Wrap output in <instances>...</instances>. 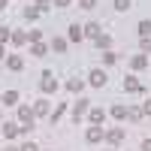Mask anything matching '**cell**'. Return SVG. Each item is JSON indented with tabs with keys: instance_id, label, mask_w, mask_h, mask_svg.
<instances>
[{
	"instance_id": "obj_30",
	"label": "cell",
	"mask_w": 151,
	"mask_h": 151,
	"mask_svg": "<svg viewBox=\"0 0 151 151\" xmlns=\"http://www.w3.org/2000/svg\"><path fill=\"white\" fill-rule=\"evenodd\" d=\"M142 52H151V40H142Z\"/></svg>"
},
{
	"instance_id": "obj_10",
	"label": "cell",
	"mask_w": 151,
	"mask_h": 151,
	"mask_svg": "<svg viewBox=\"0 0 151 151\" xmlns=\"http://www.w3.org/2000/svg\"><path fill=\"white\" fill-rule=\"evenodd\" d=\"M82 36H85V30L79 27V24H70V40H76V42H79Z\"/></svg>"
},
{
	"instance_id": "obj_11",
	"label": "cell",
	"mask_w": 151,
	"mask_h": 151,
	"mask_svg": "<svg viewBox=\"0 0 151 151\" xmlns=\"http://www.w3.org/2000/svg\"><path fill=\"white\" fill-rule=\"evenodd\" d=\"M85 33H88V36H94V40H97V36H100V24H97V21L85 24Z\"/></svg>"
},
{
	"instance_id": "obj_21",
	"label": "cell",
	"mask_w": 151,
	"mask_h": 151,
	"mask_svg": "<svg viewBox=\"0 0 151 151\" xmlns=\"http://www.w3.org/2000/svg\"><path fill=\"white\" fill-rule=\"evenodd\" d=\"M52 48H55V52H67V42L64 40H52Z\"/></svg>"
},
{
	"instance_id": "obj_15",
	"label": "cell",
	"mask_w": 151,
	"mask_h": 151,
	"mask_svg": "<svg viewBox=\"0 0 151 151\" xmlns=\"http://www.w3.org/2000/svg\"><path fill=\"white\" fill-rule=\"evenodd\" d=\"M24 40H27V33H24V30H15V33H12V42H15V45H24Z\"/></svg>"
},
{
	"instance_id": "obj_26",
	"label": "cell",
	"mask_w": 151,
	"mask_h": 151,
	"mask_svg": "<svg viewBox=\"0 0 151 151\" xmlns=\"http://www.w3.org/2000/svg\"><path fill=\"white\" fill-rule=\"evenodd\" d=\"M79 6H82V9H94L97 0H79Z\"/></svg>"
},
{
	"instance_id": "obj_8",
	"label": "cell",
	"mask_w": 151,
	"mask_h": 151,
	"mask_svg": "<svg viewBox=\"0 0 151 151\" xmlns=\"http://www.w3.org/2000/svg\"><path fill=\"white\" fill-rule=\"evenodd\" d=\"M85 109H88V100H79V103H76V109H73V121H79Z\"/></svg>"
},
{
	"instance_id": "obj_20",
	"label": "cell",
	"mask_w": 151,
	"mask_h": 151,
	"mask_svg": "<svg viewBox=\"0 0 151 151\" xmlns=\"http://www.w3.org/2000/svg\"><path fill=\"white\" fill-rule=\"evenodd\" d=\"M45 52H48V48H45V45H42V42H33V55H36V58H42V55H45Z\"/></svg>"
},
{
	"instance_id": "obj_5",
	"label": "cell",
	"mask_w": 151,
	"mask_h": 151,
	"mask_svg": "<svg viewBox=\"0 0 151 151\" xmlns=\"http://www.w3.org/2000/svg\"><path fill=\"white\" fill-rule=\"evenodd\" d=\"M109 142H112V145H121V142H124V130H121V127L109 130Z\"/></svg>"
},
{
	"instance_id": "obj_4",
	"label": "cell",
	"mask_w": 151,
	"mask_h": 151,
	"mask_svg": "<svg viewBox=\"0 0 151 151\" xmlns=\"http://www.w3.org/2000/svg\"><path fill=\"white\" fill-rule=\"evenodd\" d=\"M91 85L103 88V85H106V73H103V70H94V73H91Z\"/></svg>"
},
{
	"instance_id": "obj_12",
	"label": "cell",
	"mask_w": 151,
	"mask_h": 151,
	"mask_svg": "<svg viewBox=\"0 0 151 151\" xmlns=\"http://www.w3.org/2000/svg\"><path fill=\"white\" fill-rule=\"evenodd\" d=\"M103 121H106V112L103 109H94L91 112V124H103Z\"/></svg>"
},
{
	"instance_id": "obj_28",
	"label": "cell",
	"mask_w": 151,
	"mask_h": 151,
	"mask_svg": "<svg viewBox=\"0 0 151 151\" xmlns=\"http://www.w3.org/2000/svg\"><path fill=\"white\" fill-rule=\"evenodd\" d=\"M18 151H40V148H36V145H33V142H27V145H21V148H18Z\"/></svg>"
},
{
	"instance_id": "obj_29",
	"label": "cell",
	"mask_w": 151,
	"mask_h": 151,
	"mask_svg": "<svg viewBox=\"0 0 151 151\" xmlns=\"http://www.w3.org/2000/svg\"><path fill=\"white\" fill-rule=\"evenodd\" d=\"M55 6H60V9H67V6H70V0H55Z\"/></svg>"
},
{
	"instance_id": "obj_18",
	"label": "cell",
	"mask_w": 151,
	"mask_h": 151,
	"mask_svg": "<svg viewBox=\"0 0 151 151\" xmlns=\"http://www.w3.org/2000/svg\"><path fill=\"white\" fill-rule=\"evenodd\" d=\"M109 45H112V40H109L106 33H100V36H97V48H109Z\"/></svg>"
},
{
	"instance_id": "obj_35",
	"label": "cell",
	"mask_w": 151,
	"mask_h": 151,
	"mask_svg": "<svg viewBox=\"0 0 151 151\" xmlns=\"http://www.w3.org/2000/svg\"><path fill=\"white\" fill-rule=\"evenodd\" d=\"M6 151H18V148H6Z\"/></svg>"
},
{
	"instance_id": "obj_17",
	"label": "cell",
	"mask_w": 151,
	"mask_h": 151,
	"mask_svg": "<svg viewBox=\"0 0 151 151\" xmlns=\"http://www.w3.org/2000/svg\"><path fill=\"white\" fill-rule=\"evenodd\" d=\"M33 112H36V115H45V112H48V100H40V103L33 106Z\"/></svg>"
},
{
	"instance_id": "obj_14",
	"label": "cell",
	"mask_w": 151,
	"mask_h": 151,
	"mask_svg": "<svg viewBox=\"0 0 151 151\" xmlns=\"http://www.w3.org/2000/svg\"><path fill=\"white\" fill-rule=\"evenodd\" d=\"M112 115H115L118 121H124V118H127V109H124V106H112Z\"/></svg>"
},
{
	"instance_id": "obj_22",
	"label": "cell",
	"mask_w": 151,
	"mask_h": 151,
	"mask_svg": "<svg viewBox=\"0 0 151 151\" xmlns=\"http://www.w3.org/2000/svg\"><path fill=\"white\" fill-rule=\"evenodd\" d=\"M36 15H40V9H36V6H27V9H24V18H36Z\"/></svg>"
},
{
	"instance_id": "obj_3",
	"label": "cell",
	"mask_w": 151,
	"mask_h": 151,
	"mask_svg": "<svg viewBox=\"0 0 151 151\" xmlns=\"http://www.w3.org/2000/svg\"><path fill=\"white\" fill-rule=\"evenodd\" d=\"M124 91H142L139 79H136V76H127V79H124Z\"/></svg>"
},
{
	"instance_id": "obj_25",
	"label": "cell",
	"mask_w": 151,
	"mask_h": 151,
	"mask_svg": "<svg viewBox=\"0 0 151 151\" xmlns=\"http://www.w3.org/2000/svg\"><path fill=\"white\" fill-rule=\"evenodd\" d=\"M115 6H118L121 12H127V9H130V0H115Z\"/></svg>"
},
{
	"instance_id": "obj_23",
	"label": "cell",
	"mask_w": 151,
	"mask_h": 151,
	"mask_svg": "<svg viewBox=\"0 0 151 151\" xmlns=\"http://www.w3.org/2000/svg\"><path fill=\"white\" fill-rule=\"evenodd\" d=\"M127 118H130V121H139L142 112H139V109H127Z\"/></svg>"
},
{
	"instance_id": "obj_32",
	"label": "cell",
	"mask_w": 151,
	"mask_h": 151,
	"mask_svg": "<svg viewBox=\"0 0 151 151\" xmlns=\"http://www.w3.org/2000/svg\"><path fill=\"white\" fill-rule=\"evenodd\" d=\"M142 151H151V139H145V142H142Z\"/></svg>"
},
{
	"instance_id": "obj_19",
	"label": "cell",
	"mask_w": 151,
	"mask_h": 151,
	"mask_svg": "<svg viewBox=\"0 0 151 151\" xmlns=\"http://www.w3.org/2000/svg\"><path fill=\"white\" fill-rule=\"evenodd\" d=\"M139 33L148 40V36H151V21H139Z\"/></svg>"
},
{
	"instance_id": "obj_9",
	"label": "cell",
	"mask_w": 151,
	"mask_h": 151,
	"mask_svg": "<svg viewBox=\"0 0 151 151\" xmlns=\"http://www.w3.org/2000/svg\"><path fill=\"white\" fill-rule=\"evenodd\" d=\"M6 67H9V70H15V73H18V70H21V67H24V60H21V58H18V55H12V58H9V60H6Z\"/></svg>"
},
{
	"instance_id": "obj_13",
	"label": "cell",
	"mask_w": 151,
	"mask_h": 151,
	"mask_svg": "<svg viewBox=\"0 0 151 151\" xmlns=\"http://www.w3.org/2000/svg\"><path fill=\"white\" fill-rule=\"evenodd\" d=\"M3 103H6V106H15V103H18V94H15V91H6V94H3Z\"/></svg>"
},
{
	"instance_id": "obj_7",
	"label": "cell",
	"mask_w": 151,
	"mask_h": 151,
	"mask_svg": "<svg viewBox=\"0 0 151 151\" xmlns=\"http://www.w3.org/2000/svg\"><path fill=\"white\" fill-rule=\"evenodd\" d=\"M18 130H21V127H15V124H3V136H6V139H15Z\"/></svg>"
},
{
	"instance_id": "obj_33",
	"label": "cell",
	"mask_w": 151,
	"mask_h": 151,
	"mask_svg": "<svg viewBox=\"0 0 151 151\" xmlns=\"http://www.w3.org/2000/svg\"><path fill=\"white\" fill-rule=\"evenodd\" d=\"M0 58H3V42H0Z\"/></svg>"
},
{
	"instance_id": "obj_27",
	"label": "cell",
	"mask_w": 151,
	"mask_h": 151,
	"mask_svg": "<svg viewBox=\"0 0 151 151\" xmlns=\"http://www.w3.org/2000/svg\"><path fill=\"white\" fill-rule=\"evenodd\" d=\"M48 6H52V3H48V0H36V9H40V12H45Z\"/></svg>"
},
{
	"instance_id": "obj_34",
	"label": "cell",
	"mask_w": 151,
	"mask_h": 151,
	"mask_svg": "<svg viewBox=\"0 0 151 151\" xmlns=\"http://www.w3.org/2000/svg\"><path fill=\"white\" fill-rule=\"evenodd\" d=\"M3 6H6V0H0V9H3Z\"/></svg>"
},
{
	"instance_id": "obj_16",
	"label": "cell",
	"mask_w": 151,
	"mask_h": 151,
	"mask_svg": "<svg viewBox=\"0 0 151 151\" xmlns=\"http://www.w3.org/2000/svg\"><path fill=\"white\" fill-rule=\"evenodd\" d=\"M67 88H70V91H76V94H79V91H82V79H76V76H73V79L67 82Z\"/></svg>"
},
{
	"instance_id": "obj_24",
	"label": "cell",
	"mask_w": 151,
	"mask_h": 151,
	"mask_svg": "<svg viewBox=\"0 0 151 151\" xmlns=\"http://www.w3.org/2000/svg\"><path fill=\"white\" fill-rule=\"evenodd\" d=\"M6 40H12V33H9V27H0V42H6Z\"/></svg>"
},
{
	"instance_id": "obj_31",
	"label": "cell",
	"mask_w": 151,
	"mask_h": 151,
	"mask_svg": "<svg viewBox=\"0 0 151 151\" xmlns=\"http://www.w3.org/2000/svg\"><path fill=\"white\" fill-rule=\"evenodd\" d=\"M142 112H145V115H151V100H148V103L142 106Z\"/></svg>"
},
{
	"instance_id": "obj_6",
	"label": "cell",
	"mask_w": 151,
	"mask_h": 151,
	"mask_svg": "<svg viewBox=\"0 0 151 151\" xmlns=\"http://www.w3.org/2000/svg\"><path fill=\"white\" fill-rule=\"evenodd\" d=\"M130 64H133V70H145V67H148V55H136Z\"/></svg>"
},
{
	"instance_id": "obj_2",
	"label": "cell",
	"mask_w": 151,
	"mask_h": 151,
	"mask_svg": "<svg viewBox=\"0 0 151 151\" xmlns=\"http://www.w3.org/2000/svg\"><path fill=\"white\" fill-rule=\"evenodd\" d=\"M103 139H106V133H103V127H100V124L88 127V142H103Z\"/></svg>"
},
{
	"instance_id": "obj_1",
	"label": "cell",
	"mask_w": 151,
	"mask_h": 151,
	"mask_svg": "<svg viewBox=\"0 0 151 151\" xmlns=\"http://www.w3.org/2000/svg\"><path fill=\"white\" fill-rule=\"evenodd\" d=\"M42 91L45 94H55L58 91V79H55L52 73H42Z\"/></svg>"
}]
</instances>
